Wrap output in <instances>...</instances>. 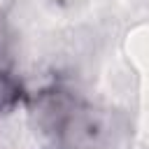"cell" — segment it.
<instances>
[{"instance_id": "cell-1", "label": "cell", "mask_w": 149, "mask_h": 149, "mask_svg": "<svg viewBox=\"0 0 149 149\" xmlns=\"http://www.w3.org/2000/svg\"><path fill=\"white\" fill-rule=\"evenodd\" d=\"M128 56L140 74V128L137 149H149V23L128 35Z\"/></svg>"}]
</instances>
